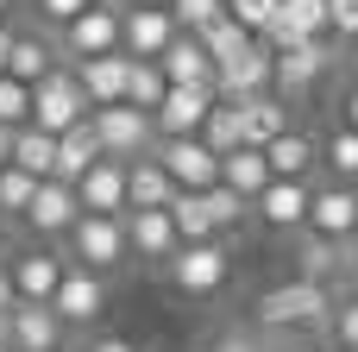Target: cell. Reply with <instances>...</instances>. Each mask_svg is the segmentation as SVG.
<instances>
[{
  "label": "cell",
  "mask_w": 358,
  "mask_h": 352,
  "mask_svg": "<svg viewBox=\"0 0 358 352\" xmlns=\"http://www.w3.org/2000/svg\"><path fill=\"white\" fill-rule=\"evenodd\" d=\"M334 315V296L321 283H283V290H264L258 296V334H289V328H327Z\"/></svg>",
  "instance_id": "cell-1"
},
{
  "label": "cell",
  "mask_w": 358,
  "mask_h": 352,
  "mask_svg": "<svg viewBox=\"0 0 358 352\" xmlns=\"http://www.w3.org/2000/svg\"><path fill=\"white\" fill-rule=\"evenodd\" d=\"M88 126H94V139H101V157H120V164H132V157H145V151L157 145L151 113H138V107H126V101L94 107V113H88Z\"/></svg>",
  "instance_id": "cell-2"
},
{
  "label": "cell",
  "mask_w": 358,
  "mask_h": 352,
  "mask_svg": "<svg viewBox=\"0 0 358 352\" xmlns=\"http://www.w3.org/2000/svg\"><path fill=\"white\" fill-rule=\"evenodd\" d=\"M63 239H69L76 265L94 271V277H107V271H120V265L132 258V252H126V220H113V214H82Z\"/></svg>",
  "instance_id": "cell-3"
},
{
  "label": "cell",
  "mask_w": 358,
  "mask_h": 352,
  "mask_svg": "<svg viewBox=\"0 0 358 352\" xmlns=\"http://www.w3.org/2000/svg\"><path fill=\"white\" fill-rule=\"evenodd\" d=\"M88 120V94L76 88V76L69 69H50L38 88H31V120L25 126H38V132H69V126H82Z\"/></svg>",
  "instance_id": "cell-4"
},
{
  "label": "cell",
  "mask_w": 358,
  "mask_h": 352,
  "mask_svg": "<svg viewBox=\"0 0 358 352\" xmlns=\"http://www.w3.org/2000/svg\"><path fill=\"white\" fill-rule=\"evenodd\" d=\"M227 277H233V252H227L220 239L182 246V252L170 258V283H176L182 296H220V290H227Z\"/></svg>",
  "instance_id": "cell-5"
},
{
  "label": "cell",
  "mask_w": 358,
  "mask_h": 352,
  "mask_svg": "<svg viewBox=\"0 0 358 352\" xmlns=\"http://www.w3.org/2000/svg\"><path fill=\"white\" fill-rule=\"evenodd\" d=\"M214 101H220V94H214V82H170V88H164V101H157V113H151L157 139H195Z\"/></svg>",
  "instance_id": "cell-6"
},
{
  "label": "cell",
  "mask_w": 358,
  "mask_h": 352,
  "mask_svg": "<svg viewBox=\"0 0 358 352\" xmlns=\"http://www.w3.org/2000/svg\"><path fill=\"white\" fill-rule=\"evenodd\" d=\"M308 239H327V246H346L358 233V183H327L308 195Z\"/></svg>",
  "instance_id": "cell-7"
},
{
  "label": "cell",
  "mask_w": 358,
  "mask_h": 352,
  "mask_svg": "<svg viewBox=\"0 0 358 352\" xmlns=\"http://www.w3.org/2000/svg\"><path fill=\"white\" fill-rule=\"evenodd\" d=\"M151 157L164 164V176L176 183V189H189V195H201V189H214L220 183V157L201 145V139H157L151 145Z\"/></svg>",
  "instance_id": "cell-8"
},
{
  "label": "cell",
  "mask_w": 358,
  "mask_h": 352,
  "mask_svg": "<svg viewBox=\"0 0 358 352\" xmlns=\"http://www.w3.org/2000/svg\"><path fill=\"white\" fill-rule=\"evenodd\" d=\"M101 309H107V283H101L94 271H82V265H63V277H57V290H50V315H57L63 328H94Z\"/></svg>",
  "instance_id": "cell-9"
},
{
  "label": "cell",
  "mask_w": 358,
  "mask_h": 352,
  "mask_svg": "<svg viewBox=\"0 0 358 352\" xmlns=\"http://www.w3.org/2000/svg\"><path fill=\"white\" fill-rule=\"evenodd\" d=\"M63 321L50 315V302H13L6 321H0V340L13 352H63Z\"/></svg>",
  "instance_id": "cell-10"
},
{
  "label": "cell",
  "mask_w": 358,
  "mask_h": 352,
  "mask_svg": "<svg viewBox=\"0 0 358 352\" xmlns=\"http://www.w3.org/2000/svg\"><path fill=\"white\" fill-rule=\"evenodd\" d=\"M170 38H176L170 6H126V13H120V50H126L132 63H157Z\"/></svg>",
  "instance_id": "cell-11"
},
{
  "label": "cell",
  "mask_w": 358,
  "mask_h": 352,
  "mask_svg": "<svg viewBox=\"0 0 358 352\" xmlns=\"http://www.w3.org/2000/svg\"><path fill=\"white\" fill-rule=\"evenodd\" d=\"M63 50H69L76 63H88V57H107V50H120V6L94 0L88 13H76V19L63 25Z\"/></svg>",
  "instance_id": "cell-12"
},
{
  "label": "cell",
  "mask_w": 358,
  "mask_h": 352,
  "mask_svg": "<svg viewBox=\"0 0 358 352\" xmlns=\"http://www.w3.org/2000/svg\"><path fill=\"white\" fill-rule=\"evenodd\" d=\"M19 220H25V233H31V239H63V233L82 220V208H76V189L44 176V183H38V195L25 202V214H19Z\"/></svg>",
  "instance_id": "cell-13"
},
{
  "label": "cell",
  "mask_w": 358,
  "mask_h": 352,
  "mask_svg": "<svg viewBox=\"0 0 358 352\" xmlns=\"http://www.w3.org/2000/svg\"><path fill=\"white\" fill-rule=\"evenodd\" d=\"M327 38V0H277V19L264 25L258 44L289 50V44H321Z\"/></svg>",
  "instance_id": "cell-14"
},
{
  "label": "cell",
  "mask_w": 358,
  "mask_h": 352,
  "mask_svg": "<svg viewBox=\"0 0 358 352\" xmlns=\"http://www.w3.org/2000/svg\"><path fill=\"white\" fill-rule=\"evenodd\" d=\"M271 88V44H245L239 57H227L220 69H214V94L220 101H252V94H264Z\"/></svg>",
  "instance_id": "cell-15"
},
{
  "label": "cell",
  "mask_w": 358,
  "mask_h": 352,
  "mask_svg": "<svg viewBox=\"0 0 358 352\" xmlns=\"http://www.w3.org/2000/svg\"><path fill=\"white\" fill-rule=\"evenodd\" d=\"M69 189H76V208H82V214H113V220L126 214V164H120V157L88 164Z\"/></svg>",
  "instance_id": "cell-16"
},
{
  "label": "cell",
  "mask_w": 358,
  "mask_h": 352,
  "mask_svg": "<svg viewBox=\"0 0 358 352\" xmlns=\"http://www.w3.org/2000/svg\"><path fill=\"white\" fill-rule=\"evenodd\" d=\"M327 76V50L321 44H289V50H271V94H308L315 82Z\"/></svg>",
  "instance_id": "cell-17"
},
{
  "label": "cell",
  "mask_w": 358,
  "mask_h": 352,
  "mask_svg": "<svg viewBox=\"0 0 358 352\" xmlns=\"http://www.w3.org/2000/svg\"><path fill=\"white\" fill-rule=\"evenodd\" d=\"M126 220V252H138L145 265H170L182 252L176 227H170V208H145V214H120Z\"/></svg>",
  "instance_id": "cell-18"
},
{
  "label": "cell",
  "mask_w": 358,
  "mask_h": 352,
  "mask_svg": "<svg viewBox=\"0 0 358 352\" xmlns=\"http://www.w3.org/2000/svg\"><path fill=\"white\" fill-rule=\"evenodd\" d=\"M126 69H132V57H126V50H107V57H88V63H76V69H69V76H76V88L88 94V113H94V107L126 101Z\"/></svg>",
  "instance_id": "cell-19"
},
{
  "label": "cell",
  "mask_w": 358,
  "mask_h": 352,
  "mask_svg": "<svg viewBox=\"0 0 358 352\" xmlns=\"http://www.w3.org/2000/svg\"><path fill=\"white\" fill-rule=\"evenodd\" d=\"M6 277H13V296H19V302H50V290H57V277H63V258H57L50 246H25V252L6 265Z\"/></svg>",
  "instance_id": "cell-20"
},
{
  "label": "cell",
  "mask_w": 358,
  "mask_h": 352,
  "mask_svg": "<svg viewBox=\"0 0 358 352\" xmlns=\"http://www.w3.org/2000/svg\"><path fill=\"white\" fill-rule=\"evenodd\" d=\"M176 195H182V189L164 176V164H157L151 151L126 164V214H145V208H170Z\"/></svg>",
  "instance_id": "cell-21"
},
{
  "label": "cell",
  "mask_w": 358,
  "mask_h": 352,
  "mask_svg": "<svg viewBox=\"0 0 358 352\" xmlns=\"http://www.w3.org/2000/svg\"><path fill=\"white\" fill-rule=\"evenodd\" d=\"M258 151H264V164H271V176H277V183H308V170L321 164V145H315L308 132H296V126H289L283 139L258 145Z\"/></svg>",
  "instance_id": "cell-22"
},
{
  "label": "cell",
  "mask_w": 358,
  "mask_h": 352,
  "mask_svg": "<svg viewBox=\"0 0 358 352\" xmlns=\"http://www.w3.org/2000/svg\"><path fill=\"white\" fill-rule=\"evenodd\" d=\"M271 183H277V176H271V164H264V151H258V145H239V151H227V157H220V189H233L239 202H258Z\"/></svg>",
  "instance_id": "cell-23"
},
{
  "label": "cell",
  "mask_w": 358,
  "mask_h": 352,
  "mask_svg": "<svg viewBox=\"0 0 358 352\" xmlns=\"http://www.w3.org/2000/svg\"><path fill=\"white\" fill-rule=\"evenodd\" d=\"M308 183H271L264 195H258V214H264V227H277V233H302L308 227Z\"/></svg>",
  "instance_id": "cell-24"
},
{
  "label": "cell",
  "mask_w": 358,
  "mask_h": 352,
  "mask_svg": "<svg viewBox=\"0 0 358 352\" xmlns=\"http://www.w3.org/2000/svg\"><path fill=\"white\" fill-rule=\"evenodd\" d=\"M157 69H164V82H214V57L201 50V38H195V31H176V38L164 44Z\"/></svg>",
  "instance_id": "cell-25"
},
{
  "label": "cell",
  "mask_w": 358,
  "mask_h": 352,
  "mask_svg": "<svg viewBox=\"0 0 358 352\" xmlns=\"http://www.w3.org/2000/svg\"><path fill=\"white\" fill-rule=\"evenodd\" d=\"M239 126H245V145H271V139H283V132H289V101L264 88V94L239 101Z\"/></svg>",
  "instance_id": "cell-26"
},
{
  "label": "cell",
  "mask_w": 358,
  "mask_h": 352,
  "mask_svg": "<svg viewBox=\"0 0 358 352\" xmlns=\"http://www.w3.org/2000/svg\"><path fill=\"white\" fill-rule=\"evenodd\" d=\"M88 164H101V139H94V126L82 120V126L57 132V164H50V183H76Z\"/></svg>",
  "instance_id": "cell-27"
},
{
  "label": "cell",
  "mask_w": 358,
  "mask_h": 352,
  "mask_svg": "<svg viewBox=\"0 0 358 352\" xmlns=\"http://www.w3.org/2000/svg\"><path fill=\"white\" fill-rule=\"evenodd\" d=\"M57 69V57H50V44L38 38V31H13V50H6V69L0 76H13V82H25V88H38L44 76Z\"/></svg>",
  "instance_id": "cell-28"
},
{
  "label": "cell",
  "mask_w": 358,
  "mask_h": 352,
  "mask_svg": "<svg viewBox=\"0 0 358 352\" xmlns=\"http://www.w3.org/2000/svg\"><path fill=\"white\" fill-rule=\"evenodd\" d=\"M195 139H201V145H208L214 157H227V151H239V145H245V126H239V101H214Z\"/></svg>",
  "instance_id": "cell-29"
},
{
  "label": "cell",
  "mask_w": 358,
  "mask_h": 352,
  "mask_svg": "<svg viewBox=\"0 0 358 352\" xmlns=\"http://www.w3.org/2000/svg\"><path fill=\"white\" fill-rule=\"evenodd\" d=\"M13 170H25V176H50V164H57V139L50 132H38V126H19L13 132V157H6Z\"/></svg>",
  "instance_id": "cell-30"
},
{
  "label": "cell",
  "mask_w": 358,
  "mask_h": 352,
  "mask_svg": "<svg viewBox=\"0 0 358 352\" xmlns=\"http://www.w3.org/2000/svg\"><path fill=\"white\" fill-rule=\"evenodd\" d=\"M170 227H176V239H182V246L220 239V233H214V208H208V195H189V189L170 202Z\"/></svg>",
  "instance_id": "cell-31"
},
{
  "label": "cell",
  "mask_w": 358,
  "mask_h": 352,
  "mask_svg": "<svg viewBox=\"0 0 358 352\" xmlns=\"http://www.w3.org/2000/svg\"><path fill=\"white\" fill-rule=\"evenodd\" d=\"M195 38H201V50H208V57H214V69H220V63H227V57H239V50H245V44H252V31H245V25H233V19H227V13H220V19H208V25H201V31H195Z\"/></svg>",
  "instance_id": "cell-32"
},
{
  "label": "cell",
  "mask_w": 358,
  "mask_h": 352,
  "mask_svg": "<svg viewBox=\"0 0 358 352\" xmlns=\"http://www.w3.org/2000/svg\"><path fill=\"white\" fill-rule=\"evenodd\" d=\"M164 69L157 63H132L126 69V107H138V113H157V101H164Z\"/></svg>",
  "instance_id": "cell-33"
},
{
  "label": "cell",
  "mask_w": 358,
  "mask_h": 352,
  "mask_svg": "<svg viewBox=\"0 0 358 352\" xmlns=\"http://www.w3.org/2000/svg\"><path fill=\"white\" fill-rule=\"evenodd\" d=\"M31 195H38V176H25V170L0 164V220H19Z\"/></svg>",
  "instance_id": "cell-34"
},
{
  "label": "cell",
  "mask_w": 358,
  "mask_h": 352,
  "mask_svg": "<svg viewBox=\"0 0 358 352\" xmlns=\"http://www.w3.org/2000/svg\"><path fill=\"white\" fill-rule=\"evenodd\" d=\"M321 157H327V170H334V183H358V132H334L327 145H321Z\"/></svg>",
  "instance_id": "cell-35"
},
{
  "label": "cell",
  "mask_w": 358,
  "mask_h": 352,
  "mask_svg": "<svg viewBox=\"0 0 358 352\" xmlns=\"http://www.w3.org/2000/svg\"><path fill=\"white\" fill-rule=\"evenodd\" d=\"M340 265V246H327V239H302V283H321L327 290V271Z\"/></svg>",
  "instance_id": "cell-36"
},
{
  "label": "cell",
  "mask_w": 358,
  "mask_h": 352,
  "mask_svg": "<svg viewBox=\"0 0 358 352\" xmlns=\"http://www.w3.org/2000/svg\"><path fill=\"white\" fill-rule=\"evenodd\" d=\"M220 6H227V19L245 25L252 38H264V25L277 19V0H220Z\"/></svg>",
  "instance_id": "cell-37"
},
{
  "label": "cell",
  "mask_w": 358,
  "mask_h": 352,
  "mask_svg": "<svg viewBox=\"0 0 358 352\" xmlns=\"http://www.w3.org/2000/svg\"><path fill=\"white\" fill-rule=\"evenodd\" d=\"M25 120H31V88L0 76V126H25Z\"/></svg>",
  "instance_id": "cell-38"
},
{
  "label": "cell",
  "mask_w": 358,
  "mask_h": 352,
  "mask_svg": "<svg viewBox=\"0 0 358 352\" xmlns=\"http://www.w3.org/2000/svg\"><path fill=\"white\" fill-rule=\"evenodd\" d=\"M227 6L220 0H170V19H176V31H201L208 19H220Z\"/></svg>",
  "instance_id": "cell-39"
},
{
  "label": "cell",
  "mask_w": 358,
  "mask_h": 352,
  "mask_svg": "<svg viewBox=\"0 0 358 352\" xmlns=\"http://www.w3.org/2000/svg\"><path fill=\"white\" fill-rule=\"evenodd\" d=\"M201 195H208V208H214V233H227V227H239V220H245V202H239L233 189H220V183H214V189H201Z\"/></svg>",
  "instance_id": "cell-40"
},
{
  "label": "cell",
  "mask_w": 358,
  "mask_h": 352,
  "mask_svg": "<svg viewBox=\"0 0 358 352\" xmlns=\"http://www.w3.org/2000/svg\"><path fill=\"white\" fill-rule=\"evenodd\" d=\"M327 328H334L340 352H358V296H352V302H340V309L327 315Z\"/></svg>",
  "instance_id": "cell-41"
},
{
  "label": "cell",
  "mask_w": 358,
  "mask_h": 352,
  "mask_svg": "<svg viewBox=\"0 0 358 352\" xmlns=\"http://www.w3.org/2000/svg\"><path fill=\"white\" fill-rule=\"evenodd\" d=\"M31 6H38V19H50V25H57V31H63V25H69V19H76V13H88V6H94V0H31Z\"/></svg>",
  "instance_id": "cell-42"
},
{
  "label": "cell",
  "mask_w": 358,
  "mask_h": 352,
  "mask_svg": "<svg viewBox=\"0 0 358 352\" xmlns=\"http://www.w3.org/2000/svg\"><path fill=\"white\" fill-rule=\"evenodd\" d=\"M327 31L358 38V0H327Z\"/></svg>",
  "instance_id": "cell-43"
},
{
  "label": "cell",
  "mask_w": 358,
  "mask_h": 352,
  "mask_svg": "<svg viewBox=\"0 0 358 352\" xmlns=\"http://www.w3.org/2000/svg\"><path fill=\"white\" fill-rule=\"evenodd\" d=\"M214 352H264V334H258V328H245V334H239V328H227V334L214 340Z\"/></svg>",
  "instance_id": "cell-44"
},
{
  "label": "cell",
  "mask_w": 358,
  "mask_h": 352,
  "mask_svg": "<svg viewBox=\"0 0 358 352\" xmlns=\"http://www.w3.org/2000/svg\"><path fill=\"white\" fill-rule=\"evenodd\" d=\"M88 352H138V346H132V340H120V334H101Z\"/></svg>",
  "instance_id": "cell-45"
},
{
  "label": "cell",
  "mask_w": 358,
  "mask_h": 352,
  "mask_svg": "<svg viewBox=\"0 0 358 352\" xmlns=\"http://www.w3.org/2000/svg\"><path fill=\"white\" fill-rule=\"evenodd\" d=\"M19 296H13V277H6V265H0V321H6V309H13Z\"/></svg>",
  "instance_id": "cell-46"
},
{
  "label": "cell",
  "mask_w": 358,
  "mask_h": 352,
  "mask_svg": "<svg viewBox=\"0 0 358 352\" xmlns=\"http://www.w3.org/2000/svg\"><path fill=\"white\" fill-rule=\"evenodd\" d=\"M346 132H358V88L346 94Z\"/></svg>",
  "instance_id": "cell-47"
},
{
  "label": "cell",
  "mask_w": 358,
  "mask_h": 352,
  "mask_svg": "<svg viewBox=\"0 0 358 352\" xmlns=\"http://www.w3.org/2000/svg\"><path fill=\"white\" fill-rule=\"evenodd\" d=\"M13 132H19V126H0V164L13 157Z\"/></svg>",
  "instance_id": "cell-48"
},
{
  "label": "cell",
  "mask_w": 358,
  "mask_h": 352,
  "mask_svg": "<svg viewBox=\"0 0 358 352\" xmlns=\"http://www.w3.org/2000/svg\"><path fill=\"white\" fill-rule=\"evenodd\" d=\"M6 50H13V25L0 19V69H6Z\"/></svg>",
  "instance_id": "cell-49"
},
{
  "label": "cell",
  "mask_w": 358,
  "mask_h": 352,
  "mask_svg": "<svg viewBox=\"0 0 358 352\" xmlns=\"http://www.w3.org/2000/svg\"><path fill=\"white\" fill-rule=\"evenodd\" d=\"M126 6H170V0H126Z\"/></svg>",
  "instance_id": "cell-50"
},
{
  "label": "cell",
  "mask_w": 358,
  "mask_h": 352,
  "mask_svg": "<svg viewBox=\"0 0 358 352\" xmlns=\"http://www.w3.org/2000/svg\"><path fill=\"white\" fill-rule=\"evenodd\" d=\"M352 296H358V265H352Z\"/></svg>",
  "instance_id": "cell-51"
},
{
  "label": "cell",
  "mask_w": 358,
  "mask_h": 352,
  "mask_svg": "<svg viewBox=\"0 0 358 352\" xmlns=\"http://www.w3.org/2000/svg\"><path fill=\"white\" fill-rule=\"evenodd\" d=\"M6 6H13V0H0V19H6Z\"/></svg>",
  "instance_id": "cell-52"
},
{
  "label": "cell",
  "mask_w": 358,
  "mask_h": 352,
  "mask_svg": "<svg viewBox=\"0 0 358 352\" xmlns=\"http://www.w3.org/2000/svg\"><path fill=\"white\" fill-rule=\"evenodd\" d=\"M302 352H327V346H302Z\"/></svg>",
  "instance_id": "cell-53"
},
{
  "label": "cell",
  "mask_w": 358,
  "mask_h": 352,
  "mask_svg": "<svg viewBox=\"0 0 358 352\" xmlns=\"http://www.w3.org/2000/svg\"><path fill=\"white\" fill-rule=\"evenodd\" d=\"M0 352H13V346H6V340H0Z\"/></svg>",
  "instance_id": "cell-54"
},
{
  "label": "cell",
  "mask_w": 358,
  "mask_h": 352,
  "mask_svg": "<svg viewBox=\"0 0 358 352\" xmlns=\"http://www.w3.org/2000/svg\"><path fill=\"white\" fill-rule=\"evenodd\" d=\"M352 69H358V50H352Z\"/></svg>",
  "instance_id": "cell-55"
},
{
  "label": "cell",
  "mask_w": 358,
  "mask_h": 352,
  "mask_svg": "<svg viewBox=\"0 0 358 352\" xmlns=\"http://www.w3.org/2000/svg\"><path fill=\"white\" fill-rule=\"evenodd\" d=\"M352 246H358V233H352Z\"/></svg>",
  "instance_id": "cell-56"
}]
</instances>
